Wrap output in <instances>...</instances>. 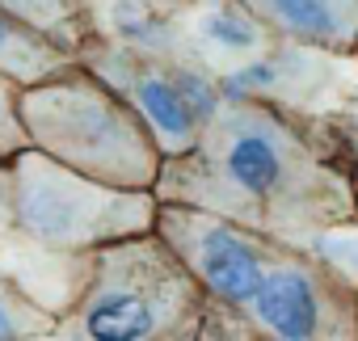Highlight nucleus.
<instances>
[{"label":"nucleus","instance_id":"nucleus-14","mask_svg":"<svg viewBox=\"0 0 358 341\" xmlns=\"http://www.w3.org/2000/svg\"><path fill=\"white\" fill-rule=\"evenodd\" d=\"M9 13L26 17L30 26H38L43 34H51L55 43H64L68 51H80V43L93 34V26L85 22V13L72 0H0Z\"/></svg>","mask_w":358,"mask_h":341},{"label":"nucleus","instance_id":"nucleus-11","mask_svg":"<svg viewBox=\"0 0 358 341\" xmlns=\"http://www.w3.org/2000/svg\"><path fill=\"white\" fill-rule=\"evenodd\" d=\"M64 312L47 307L38 295H30L9 270H0V341H34V337H59Z\"/></svg>","mask_w":358,"mask_h":341},{"label":"nucleus","instance_id":"nucleus-15","mask_svg":"<svg viewBox=\"0 0 358 341\" xmlns=\"http://www.w3.org/2000/svg\"><path fill=\"white\" fill-rule=\"evenodd\" d=\"M0 228H9V177H5V164H0Z\"/></svg>","mask_w":358,"mask_h":341},{"label":"nucleus","instance_id":"nucleus-12","mask_svg":"<svg viewBox=\"0 0 358 341\" xmlns=\"http://www.w3.org/2000/svg\"><path fill=\"white\" fill-rule=\"evenodd\" d=\"M194 34L224 51V55H262L270 47V34L236 5V0H215V5H207L194 22Z\"/></svg>","mask_w":358,"mask_h":341},{"label":"nucleus","instance_id":"nucleus-10","mask_svg":"<svg viewBox=\"0 0 358 341\" xmlns=\"http://www.w3.org/2000/svg\"><path fill=\"white\" fill-rule=\"evenodd\" d=\"M68 64H76V51H68L64 43H55L51 34L0 5V80L13 89H30L64 72Z\"/></svg>","mask_w":358,"mask_h":341},{"label":"nucleus","instance_id":"nucleus-16","mask_svg":"<svg viewBox=\"0 0 358 341\" xmlns=\"http://www.w3.org/2000/svg\"><path fill=\"white\" fill-rule=\"evenodd\" d=\"M354 307H358V286H354Z\"/></svg>","mask_w":358,"mask_h":341},{"label":"nucleus","instance_id":"nucleus-4","mask_svg":"<svg viewBox=\"0 0 358 341\" xmlns=\"http://www.w3.org/2000/svg\"><path fill=\"white\" fill-rule=\"evenodd\" d=\"M9 177V232L51 257H89L106 245L156 228L152 190H114L55 164L34 147L5 160Z\"/></svg>","mask_w":358,"mask_h":341},{"label":"nucleus","instance_id":"nucleus-18","mask_svg":"<svg viewBox=\"0 0 358 341\" xmlns=\"http://www.w3.org/2000/svg\"><path fill=\"white\" fill-rule=\"evenodd\" d=\"M354 64H358V59H354Z\"/></svg>","mask_w":358,"mask_h":341},{"label":"nucleus","instance_id":"nucleus-6","mask_svg":"<svg viewBox=\"0 0 358 341\" xmlns=\"http://www.w3.org/2000/svg\"><path fill=\"white\" fill-rule=\"evenodd\" d=\"M207 333L215 341H358L354 286L287 249L245 307H207Z\"/></svg>","mask_w":358,"mask_h":341},{"label":"nucleus","instance_id":"nucleus-1","mask_svg":"<svg viewBox=\"0 0 358 341\" xmlns=\"http://www.w3.org/2000/svg\"><path fill=\"white\" fill-rule=\"evenodd\" d=\"M152 194L299 253L316 236L358 224V182L316 147L299 110L274 101L220 106L190 152L160 164Z\"/></svg>","mask_w":358,"mask_h":341},{"label":"nucleus","instance_id":"nucleus-2","mask_svg":"<svg viewBox=\"0 0 358 341\" xmlns=\"http://www.w3.org/2000/svg\"><path fill=\"white\" fill-rule=\"evenodd\" d=\"M13 118L26 147L114 190H156L164 152L143 118L80 59L17 89Z\"/></svg>","mask_w":358,"mask_h":341},{"label":"nucleus","instance_id":"nucleus-17","mask_svg":"<svg viewBox=\"0 0 358 341\" xmlns=\"http://www.w3.org/2000/svg\"><path fill=\"white\" fill-rule=\"evenodd\" d=\"M203 341H215V337H211V333H203Z\"/></svg>","mask_w":358,"mask_h":341},{"label":"nucleus","instance_id":"nucleus-8","mask_svg":"<svg viewBox=\"0 0 358 341\" xmlns=\"http://www.w3.org/2000/svg\"><path fill=\"white\" fill-rule=\"evenodd\" d=\"M329 64H337L333 55L320 51H303V47H287V43H270L257 59L236 64L228 72H215V89L228 101H274L282 110H329V93L337 85V72H329Z\"/></svg>","mask_w":358,"mask_h":341},{"label":"nucleus","instance_id":"nucleus-7","mask_svg":"<svg viewBox=\"0 0 358 341\" xmlns=\"http://www.w3.org/2000/svg\"><path fill=\"white\" fill-rule=\"evenodd\" d=\"M152 232L169 245V253L199 282V291L207 295V307H245L262 291L274 261L287 253L282 245H274L224 215L173 207V203H160Z\"/></svg>","mask_w":358,"mask_h":341},{"label":"nucleus","instance_id":"nucleus-9","mask_svg":"<svg viewBox=\"0 0 358 341\" xmlns=\"http://www.w3.org/2000/svg\"><path fill=\"white\" fill-rule=\"evenodd\" d=\"M270 43L358 59V0H236Z\"/></svg>","mask_w":358,"mask_h":341},{"label":"nucleus","instance_id":"nucleus-13","mask_svg":"<svg viewBox=\"0 0 358 341\" xmlns=\"http://www.w3.org/2000/svg\"><path fill=\"white\" fill-rule=\"evenodd\" d=\"M308 135L316 139V147L358 182V93L329 106V110H312L303 114Z\"/></svg>","mask_w":358,"mask_h":341},{"label":"nucleus","instance_id":"nucleus-5","mask_svg":"<svg viewBox=\"0 0 358 341\" xmlns=\"http://www.w3.org/2000/svg\"><path fill=\"white\" fill-rule=\"evenodd\" d=\"M76 59L97 72L152 131L156 147L182 156L199 143L203 126L220 114L224 97L215 89V72L194 64L190 55H152L110 34H89Z\"/></svg>","mask_w":358,"mask_h":341},{"label":"nucleus","instance_id":"nucleus-3","mask_svg":"<svg viewBox=\"0 0 358 341\" xmlns=\"http://www.w3.org/2000/svg\"><path fill=\"white\" fill-rule=\"evenodd\" d=\"M68 341H203L207 295L156 232L80 257Z\"/></svg>","mask_w":358,"mask_h":341}]
</instances>
